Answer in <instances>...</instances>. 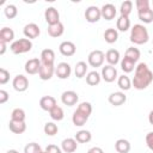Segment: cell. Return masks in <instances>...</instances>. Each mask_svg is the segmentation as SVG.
Segmentation results:
<instances>
[{"mask_svg": "<svg viewBox=\"0 0 153 153\" xmlns=\"http://www.w3.org/2000/svg\"><path fill=\"white\" fill-rule=\"evenodd\" d=\"M152 81H153V72L148 68L147 63L140 62L135 68L134 78L131 80V86H134V88L136 90H145L151 85Z\"/></svg>", "mask_w": 153, "mask_h": 153, "instance_id": "obj_1", "label": "cell"}, {"mask_svg": "<svg viewBox=\"0 0 153 153\" xmlns=\"http://www.w3.org/2000/svg\"><path fill=\"white\" fill-rule=\"evenodd\" d=\"M91 114H92V105H91V103H88V102L80 103L78 105L76 110L72 115L73 124L75 127H82L87 122V120H88Z\"/></svg>", "mask_w": 153, "mask_h": 153, "instance_id": "obj_2", "label": "cell"}, {"mask_svg": "<svg viewBox=\"0 0 153 153\" xmlns=\"http://www.w3.org/2000/svg\"><path fill=\"white\" fill-rule=\"evenodd\" d=\"M130 42L134 44H145L149 39L147 29L142 24H135L130 30Z\"/></svg>", "mask_w": 153, "mask_h": 153, "instance_id": "obj_3", "label": "cell"}, {"mask_svg": "<svg viewBox=\"0 0 153 153\" xmlns=\"http://www.w3.org/2000/svg\"><path fill=\"white\" fill-rule=\"evenodd\" d=\"M10 49L13 54L19 55V54H25L32 49V42L29 38H19L14 42L11 43Z\"/></svg>", "mask_w": 153, "mask_h": 153, "instance_id": "obj_4", "label": "cell"}, {"mask_svg": "<svg viewBox=\"0 0 153 153\" xmlns=\"http://www.w3.org/2000/svg\"><path fill=\"white\" fill-rule=\"evenodd\" d=\"M104 60H105V54H104L102 50H98V49L92 50V51L88 54V56H87V62H88V65H90L91 67H94V68L103 66Z\"/></svg>", "mask_w": 153, "mask_h": 153, "instance_id": "obj_5", "label": "cell"}, {"mask_svg": "<svg viewBox=\"0 0 153 153\" xmlns=\"http://www.w3.org/2000/svg\"><path fill=\"white\" fill-rule=\"evenodd\" d=\"M12 86L17 92H24L29 87V79L23 74H18L13 78Z\"/></svg>", "mask_w": 153, "mask_h": 153, "instance_id": "obj_6", "label": "cell"}, {"mask_svg": "<svg viewBox=\"0 0 153 153\" xmlns=\"http://www.w3.org/2000/svg\"><path fill=\"white\" fill-rule=\"evenodd\" d=\"M85 19L88 23H97L102 18V12L100 8L97 6H88L85 10Z\"/></svg>", "mask_w": 153, "mask_h": 153, "instance_id": "obj_7", "label": "cell"}, {"mask_svg": "<svg viewBox=\"0 0 153 153\" xmlns=\"http://www.w3.org/2000/svg\"><path fill=\"white\" fill-rule=\"evenodd\" d=\"M103 80L105 82H114L116 79H117V69L115 68V66H110V65H106L102 68V73H100Z\"/></svg>", "mask_w": 153, "mask_h": 153, "instance_id": "obj_8", "label": "cell"}, {"mask_svg": "<svg viewBox=\"0 0 153 153\" xmlns=\"http://www.w3.org/2000/svg\"><path fill=\"white\" fill-rule=\"evenodd\" d=\"M79 100V96L75 91H72V90H68V91H65L62 94H61V102L62 104L67 105V106H73L78 103Z\"/></svg>", "mask_w": 153, "mask_h": 153, "instance_id": "obj_9", "label": "cell"}, {"mask_svg": "<svg viewBox=\"0 0 153 153\" xmlns=\"http://www.w3.org/2000/svg\"><path fill=\"white\" fill-rule=\"evenodd\" d=\"M23 33L25 36V38H29V39H33V38H37L41 33V30H39V26L36 24V23H29L24 26L23 29Z\"/></svg>", "mask_w": 153, "mask_h": 153, "instance_id": "obj_10", "label": "cell"}, {"mask_svg": "<svg viewBox=\"0 0 153 153\" xmlns=\"http://www.w3.org/2000/svg\"><path fill=\"white\" fill-rule=\"evenodd\" d=\"M44 19L48 25H53L60 22V13L55 7H47L44 11Z\"/></svg>", "mask_w": 153, "mask_h": 153, "instance_id": "obj_11", "label": "cell"}, {"mask_svg": "<svg viewBox=\"0 0 153 153\" xmlns=\"http://www.w3.org/2000/svg\"><path fill=\"white\" fill-rule=\"evenodd\" d=\"M42 66V62L41 60H38L37 57L35 59H30L25 62V66H24V69L27 74L30 75H33V74H37L39 72V68Z\"/></svg>", "mask_w": 153, "mask_h": 153, "instance_id": "obj_12", "label": "cell"}, {"mask_svg": "<svg viewBox=\"0 0 153 153\" xmlns=\"http://www.w3.org/2000/svg\"><path fill=\"white\" fill-rule=\"evenodd\" d=\"M59 50H60L61 55L69 57V56H73V55L75 54L76 47H75V44H74L73 42H71V41H63V42H61V44L59 45Z\"/></svg>", "mask_w": 153, "mask_h": 153, "instance_id": "obj_13", "label": "cell"}, {"mask_svg": "<svg viewBox=\"0 0 153 153\" xmlns=\"http://www.w3.org/2000/svg\"><path fill=\"white\" fill-rule=\"evenodd\" d=\"M108 100H109V103H110L111 105H114V106H121V105H123V104L126 103L127 96L124 94V92L117 91V92L110 93L109 97H108Z\"/></svg>", "mask_w": 153, "mask_h": 153, "instance_id": "obj_14", "label": "cell"}, {"mask_svg": "<svg viewBox=\"0 0 153 153\" xmlns=\"http://www.w3.org/2000/svg\"><path fill=\"white\" fill-rule=\"evenodd\" d=\"M71 73H72V68L67 62H60L55 67V74L57 75L59 79H67L69 78Z\"/></svg>", "mask_w": 153, "mask_h": 153, "instance_id": "obj_15", "label": "cell"}, {"mask_svg": "<svg viewBox=\"0 0 153 153\" xmlns=\"http://www.w3.org/2000/svg\"><path fill=\"white\" fill-rule=\"evenodd\" d=\"M55 73V66L54 65H43L41 66L39 68V72H38V76L41 80H50L53 78Z\"/></svg>", "mask_w": 153, "mask_h": 153, "instance_id": "obj_16", "label": "cell"}, {"mask_svg": "<svg viewBox=\"0 0 153 153\" xmlns=\"http://www.w3.org/2000/svg\"><path fill=\"white\" fill-rule=\"evenodd\" d=\"M100 12H102V17L105 20H112L116 17V13H117L116 7L112 4H104L100 8Z\"/></svg>", "mask_w": 153, "mask_h": 153, "instance_id": "obj_17", "label": "cell"}, {"mask_svg": "<svg viewBox=\"0 0 153 153\" xmlns=\"http://www.w3.org/2000/svg\"><path fill=\"white\" fill-rule=\"evenodd\" d=\"M76 148H78V141L73 137L63 139L61 142V149L65 153H73L76 151Z\"/></svg>", "mask_w": 153, "mask_h": 153, "instance_id": "obj_18", "label": "cell"}, {"mask_svg": "<svg viewBox=\"0 0 153 153\" xmlns=\"http://www.w3.org/2000/svg\"><path fill=\"white\" fill-rule=\"evenodd\" d=\"M47 31H48V35H49L50 37L57 38V37H60V36L63 35V32H65V26H63V24H62L61 22H59V23H56V24L48 25Z\"/></svg>", "mask_w": 153, "mask_h": 153, "instance_id": "obj_19", "label": "cell"}, {"mask_svg": "<svg viewBox=\"0 0 153 153\" xmlns=\"http://www.w3.org/2000/svg\"><path fill=\"white\" fill-rule=\"evenodd\" d=\"M56 99L53 97V96H44L39 99V106L42 110L44 111H50L54 106H56Z\"/></svg>", "mask_w": 153, "mask_h": 153, "instance_id": "obj_20", "label": "cell"}, {"mask_svg": "<svg viewBox=\"0 0 153 153\" xmlns=\"http://www.w3.org/2000/svg\"><path fill=\"white\" fill-rule=\"evenodd\" d=\"M41 62L43 65H54L55 61V51L53 49H43L41 53Z\"/></svg>", "mask_w": 153, "mask_h": 153, "instance_id": "obj_21", "label": "cell"}, {"mask_svg": "<svg viewBox=\"0 0 153 153\" xmlns=\"http://www.w3.org/2000/svg\"><path fill=\"white\" fill-rule=\"evenodd\" d=\"M8 128L13 134H23L26 130V124L25 122L22 121H10L8 123Z\"/></svg>", "mask_w": 153, "mask_h": 153, "instance_id": "obj_22", "label": "cell"}, {"mask_svg": "<svg viewBox=\"0 0 153 153\" xmlns=\"http://www.w3.org/2000/svg\"><path fill=\"white\" fill-rule=\"evenodd\" d=\"M116 29L121 32H126L130 29V19L126 16H120L116 22Z\"/></svg>", "mask_w": 153, "mask_h": 153, "instance_id": "obj_23", "label": "cell"}, {"mask_svg": "<svg viewBox=\"0 0 153 153\" xmlns=\"http://www.w3.org/2000/svg\"><path fill=\"white\" fill-rule=\"evenodd\" d=\"M105 60L110 66H116L120 62V51L116 49H109L105 53Z\"/></svg>", "mask_w": 153, "mask_h": 153, "instance_id": "obj_24", "label": "cell"}, {"mask_svg": "<svg viewBox=\"0 0 153 153\" xmlns=\"http://www.w3.org/2000/svg\"><path fill=\"white\" fill-rule=\"evenodd\" d=\"M14 31L11 27H2L0 30V41L5 42V43H10V42H14Z\"/></svg>", "mask_w": 153, "mask_h": 153, "instance_id": "obj_25", "label": "cell"}, {"mask_svg": "<svg viewBox=\"0 0 153 153\" xmlns=\"http://www.w3.org/2000/svg\"><path fill=\"white\" fill-rule=\"evenodd\" d=\"M137 17L141 22H143V24H149L153 22V10L146 8V10H141L137 11Z\"/></svg>", "mask_w": 153, "mask_h": 153, "instance_id": "obj_26", "label": "cell"}, {"mask_svg": "<svg viewBox=\"0 0 153 153\" xmlns=\"http://www.w3.org/2000/svg\"><path fill=\"white\" fill-rule=\"evenodd\" d=\"M115 149L117 153H128L130 151V142L126 139H118L115 142Z\"/></svg>", "mask_w": 153, "mask_h": 153, "instance_id": "obj_27", "label": "cell"}, {"mask_svg": "<svg viewBox=\"0 0 153 153\" xmlns=\"http://www.w3.org/2000/svg\"><path fill=\"white\" fill-rule=\"evenodd\" d=\"M104 39L106 43L112 44L118 39V31L114 27H109L104 31Z\"/></svg>", "mask_w": 153, "mask_h": 153, "instance_id": "obj_28", "label": "cell"}, {"mask_svg": "<svg viewBox=\"0 0 153 153\" xmlns=\"http://www.w3.org/2000/svg\"><path fill=\"white\" fill-rule=\"evenodd\" d=\"M74 139H75L79 143H87V142L91 141L92 134H91V131H88V130H86V129H81V130H79V131L75 134Z\"/></svg>", "mask_w": 153, "mask_h": 153, "instance_id": "obj_29", "label": "cell"}, {"mask_svg": "<svg viewBox=\"0 0 153 153\" xmlns=\"http://www.w3.org/2000/svg\"><path fill=\"white\" fill-rule=\"evenodd\" d=\"M134 68H136V62L128 59V57H123L121 60V69L124 72V73H130L134 71Z\"/></svg>", "mask_w": 153, "mask_h": 153, "instance_id": "obj_30", "label": "cell"}, {"mask_svg": "<svg viewBox=\"0 0 153 153\" xmlns=\"http://www.w3.org/2000/svg\"><path fill=\"white\" fill-rule=\"evenodd\" d=\"M100 79H102V75L97 72V71H92V72H88L86 74V82L87 85L90 86H96L100 82Z\"/></svg>", "mask_w": 153, "mask_h": 153, "instance_id": "obj_31", "label": "cell"}, {"mask_svg": "<svg viewBox=\"0 0 153 153\" xmlns=\"http://www.w3.org/2000/svg\"><path fill=\"white\" fill-rule=\"evenodd\" d=\"M117 85H118V87H120L122 91H128V90H130V87H131V80L129 79L128 75L123 74V75H120V76L117 78Z\"/></svg>", "mask_w": 153, "mask_h": 153, "instance_id": "obj_32", "label": "cell"}, {"mask_svg": "<svg viewBox=\"0 0 153 153\" xmlns=\"http://www.w3.org/2000/svg\"><path fill=\"white\" fill-rule=\"evenodd\" d=\"M74 73H75V76L81 79L86 75L87 73V63L84 62V61H79L76 65H75V68H74Z\"/></svg>", "mask_w": 153, "mask_h": 153, "instance_id": "obj_33", "label": "cell"}, {"mask_svg": "<svg viewBox=\"0 0 153 153\" xmlns=\"http://www.w3.org/2000/svg\"><path fill=\"white\" fill-rule=\"evenodd\" d=\"M49 115H50L51 120H54V121H62L63 117H65V112H63L62 108L59 106V105L54 106V108L49 111Z\"/></svg>", "mask_w": 153, "mask_h": 153, "instance_id": "obj_34", "label": "cell"}, {"mask_svg": "<svg viewBox=\"0 0 153 153\" xmlns=\"http://www.w3.org/2000/svg\"><path fill=\"white\" fill-rule=\"evenodd\" d=\"M124 56L128 57V59H130V60H133V61H135V62H137L139 59H140V56H141V53H140V50H139L137 48H135V47H129V48L126 50Z\"/></svg>", "mask_w": 153, "mask_h": 153, "instance_id": "obj_35", "label": "cell"}, {"mask_svg": "<svg viewBox=\"0 0 153 153\" xmlns=\"http://www.w3.org/2000/svg\"><path fill=\"white\" fill-rule=\"evenodd\" d=\"M43 131H44V134L48 135V136H54V135L57 134L59 127H57V124H55L54 122H47V123L44 124V127H43Z\"/></svg>", "mask_w": 153, "mask_h": 153, "instance_id": "obj_36", "label": "cell"}, {"mask_svg": "<svg viewBox=\"0 0 153 153\" xmlns=\"http://www.w3.org/2000/svg\"><path fill=\"white\" fill-rule=\"evenodd\" d=\"M131 10H133V1L130 0H126L121 4V7H120V13L121 16H126V17H129V14L131 13Z\"/></svg>", "mask_w": 153, "mask_h": 153, "instance_id": "obj_37", "label": "cell"}, {"mask_svg": "<svg viewBox=\"0 0 153 153\" xmlns=\"http://www.w3.org/2000/svg\"><path fill=\"white\" fill-rule=\"evenodd\" d=\"M4 13H5L6 18H8V19H13V18L17 17V14H18V10H17L16 5L8 4V5H6V7L4 8Z\"/></svg>", "mask_w": 153, "mask_h": 153, "instance_id": "obj_38", "label": "cell"}, {"mask_svg": "<svg viewBox=\"0 0 153 153\" xmlns=\"http://www.w3.org/2000/svg\"><path fill=\"white\" fill-rule=\"evenodd\" d=\"M11 120L12 121H22L25 122V111L20 108H16L13 109V111L11 112Z\"/></svg>", "mask_w": 153, "mask_h": 153, "instance_id": "obj_39", "label": "cell"}, {"mask_svg": "<svg viewBox=\"0 0 153 153\" xmlns=\"http://www.w3.org/2000/svg\"><path fill=\"white\" fill-rule=\"evenodd\" d=\"M41 151L42 148L37 142H30L24 147V153H39Z\"/></svg>", "mask_w": 153, "mask_h": 153, "instance_id": "obj_40", "label": "cell"}, {"mask_svg": "<svg viewBox=\"0 0 153 153\" xmlns=\"http://www.w3.org/2000/svg\"><path fill=\"white\" fill-rule=\"evenodd\" d=\"M10 80V72L5 68H0V84L5 85Z\"/></svg>", "mask_w": 153, "mask_h": 153, "instance_id": "obj_41", "label": "cell"}, {"mask_svg": "<svg viewBox=\"0 0 153 153\" xmlns=\"http://www.w3.org/2000/svg\"><path fill=\"white\" fill-rule=\"evenodd\" d=\"M135 6H136L137 11L146 10V8H149V1L148 0H136L135 1Z\"/></svg>", "mask_w": 153, "mask_h": 153, "instance_id": "obj_42", "label": "cell"}, {"mask_svg": "<svg viewBox=\"0 0 153 153\" xmlns=\"http://www.w3.org/2000/svg\"><path fill=\"white\" fill-rule=\"evenodd\" d=\"M45 151L48 152V153H62L63 151L61 149V147H59V146H56V145H48L47 147H45Z\"/></svg>", "mask_w": 153, "mask_h": 153, "instance_id": "obj_43", "label": "cell"}, {"mask_svg": "<svg viewBox=\"0 0 153 153\" xmlns=\"http://www.w3.org/2000/svg\"><path fill=\"white\" fill-rule=\"evenodd\" d=\"M145 141H146L147 147H148L151 151H153V131H149V133L146 134Z\"/></svg>", "mask_w": 153, "mask_h": 153, "instance_id": "obj_44", "label": "cell"}, {"mask_svg": "<svg viewBox=\"0 0 153 153\" xmlns=\"http://www.w3.org/2000/svg\"><path fill=\"white\" fill-rule=\"evenodd\" d=\"M8 98H10V96H8L7 91L0 90V104H5L8 100Z\"/></svg>", "mask_w": 153, "mask_h": 153, "instance_id": "obj_45", "label": "cell"}, {"mask_svg": "<svg viewBox=\"0 0 153 153\" xmlns=\"http://www.w3.org/2000/svg\"><path fill=\"white\" fill-rule=\"evenodd\" d=\"M87 153H104V151H103L100 147L94 146V147H91V148L87 151Z\"/></svg>", "mask_w": 153, "mask_h": 153, "instance_id": "obj_46", "label": "cell"}, {"mask_svg": "<svg viewBox=\"0 0 153 153\" xmlns=\"http://www.w3.org/2000/svg\"><path fill=\"white\" fill-rule=\"evenodd\" d=\"M6 48H7V43L0 41V55H4L6 53Z\"/></svg>", "mask_w": 153, "mask_h": 153, "instance_id": "obj_47", "label": "cell"}, {"mask_svg": "<svg viewBox=\"0 0 153 153\" xmlns=\"http://www.w3.org/2000/svg\"><path fill=\"white\" fill-rule=\"evenodd\" d=\"M148 122H149V124L153 126V110H151L148 114Z\"/></svg>", "mask_w": 153, "mask_h": 153, "instance_id": "obj_48", "label": "cell"}, {"mask_svg": "<svg viewBox=\"0 0 153 153\" xmlns=\"http://www.w3.org/2000/svg\"><path fill=\"white\" fill-rule=\"evenodd\" d=\"M6 153H19L18 151H16V149H8Z\"/></svg>", "mask_w": 153, "mask_h": 153, "instance_id": "obj_49", "label": "cell"}, {"mask_svg": "<svg viewBox=\"0 0 153 153\" xmlns=\"http://www.w3.org/2000/svg\"><path fill=\"white\" fill-rule=\"evenodd\" d=\"M39 153H48V152H47V151H41Z\"/></svg>", "mask_w": 153, "mask_h": 153, "instance_id": "obj_50", "label": "cell"}, {"mask_svg": "<svg viewBox=\"0 0 153 153\" xmlns=\"http://www.w3.org/2000/svg\"><path fill=\"white\" fill-rule=\"evenodd\" d=\"M152 42H153V38H152Z\"/></svg>", "mask_w": 153, "mask_h": 153, "instance_id": "obj_51", "label": "cell"}, {"mask_svg": "<svg viewBox=\"0 0 153 153\" xmlns=\"http://www.w3.org/2000/svg\"><path fill=\"white\" fill-rule=\"evenodd\" d=\"M152 4H153V1H152Z\"/></svg>", "mask_w": 153, "mask_h": 153, "instance_id": "obj_52", "label": "cell"}]
</instances>
